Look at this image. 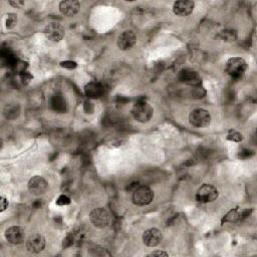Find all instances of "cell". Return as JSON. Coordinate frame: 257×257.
<instances>
[{"label": "cell", "instance_id": "obj_1", "mask_svg": "<svg viewBox=\"0 0 257 257\" xmlns=\"http://www.w3.org/2000/svg\"><path fill=\"white\" fill-rule=\"evenodd\" d=\"M154 114V110L152 106L145 100L138 101L132 108V116L139 123L145 124L148 123Z\"/></svg>", "mask_w": 257, "mask_h": 257}, {"label": "cell", "instance_id": "obj_2", "mask_svg": "<svg viewBox=\"0 0 257 257\" xmlns=\"http://www.w3.org/2000/svg\"><path fill=\"white\" fill-rule=\"evenodd\" d=\"M189 123L194 128H207L211 123V115L205 109H195L189 114Z\"/></svg>", "mask_w": 257, "mask_h": 257}, {"label": "cell", "instance_id": "obj_3", "mask_svg": "<svg viewBox=\"0 0 257 257\" xmlns=\"http://www.w3.org/2000/svg\"><path fill=\"white\" fill-rule=\"evenodd\" d=\"M90 220L93 226L98 228H107L111 222V216L106 208H94L90 214Z\"/></svg>", "mask_w": 257, "mask_h": 257}, {"label": "cell", "instance_id": "obj_4", "mask_svg": "<svg viewBox=\"0 0 257 257\" xmlns=\"http://www.w3.org/2000/svg\"><path fill=\"white\" fill-rule=\"evenodd\" d=\"M246 69L247 63L242 57H231L225 64V72L233 78H238L243 75Z\"/></svg>", "mask_w": 257, "mask_h": 257}, {"label": "cell", "instance_id": "obj_5", "mask_svg": "<svg viewBox=\"0 0 257 257\" xmlns=\"http://www.w3.org/2000/svg\"><path fill=\"white\" fill-rule=\"evenodd\" d=\"M133 202L137 206H146L152 203L154 199V192L147 186H140L134 190Z\"/></svg>", "mask_w": 257, "mask_h": 257}, {"label": "cell", "instance_id": "obj_6", "mask_svg": "<svg viewBox=\"0 0 257 257\" xmlns=\"http://www.w3.org/2000/svg\"><path fill=\"white\" fill-rule=\"evenodd\" d=\"M219 192L217 188L211 184L202 185L196 193V201L199 203H210L218 198Z\"/></svg>", "mask_w": 257, "mask_h": 257}, {"label": "cell", "instance_id": "obj_7", "mask_svg": "<svg viewBox=\"0 0 257 257\" xmlns=\"http://www.w3.org/2000/svg\"><path fill=\"white\" fill-rule=\"evenodd\" d=\"M27 188L32 195L41 196L48 189V183L42 176H34L28 181Z\"/></svg>", "mask_w": 257, "mask_h": 257}, {"label": "cell", "instance_id": "obj_8", "mask_svg": "<svg viewBox=\"0 0 257 257\" xmlns=\"http://www.w3.org/2000/svg\"><path fill=\"white\" fill-rule=\"evenodd\" d=\"M45 37L53 42H59L66 35L64 27L57 22H52L47 24L44 29Z\"/></svg>", "mask_w": 257, "mask_h": 257}, {"label": "cell", "instance_id": "obj_9", "mask_svg": "<svg viewBox=\"0 0 257 257\" xmlns=\"http://www.w3.org/2000/svg\"><path fill=\"white\" fill-rule=\"evenodd\" d=\"M162 238H163L162 232L157 228H150L146 230L143 233L142 236L143 243L148 247L158 246L161 243V241H162Z\"/></svg>", "mask_w": 257, "mask_h": 257}, {"label": "cell", "instance_id": "obj_10", "mask_svg": "<svg viewBox=\"0 0 257 257\" xmlns=\"http://www.w3.org/2000/svg\"><path fill=\"white\" fill-rule=\"evenodd\" d=\"M5 238L12 245L21 244L25 238V231L20 226H11L6 229Z\"/></svg>", "mask_w": 257, "mask_h": 257}, {"label": "cell", "instance_id": "obj_11", "mask_svg": "<svg viewBox=\"0 0 257 257\" xmlns=\"http://www.w3.org/2000/svg\"><path fill=\"white\" fill-rule=\"evenodd\" d=\"M137 37L135 32L132 30H126L118 37V47L121 51H128L136 44Z\"/></svg>", "mask_w": 257, "mask_h": 257}, {"label": "cell", "instance_id": "obj_12", "mask_svg": "<svg viewBox=\"0 0 257 257\" xmlns=\"http://www.w3.org/2000/svg\"><path fill=\"white\" fill-rule=\"evenodd\" d=\"M45 248V238L39 234L31 235L26 241V249L31 253H40Z\"/></svg>", "mask_w": 257, "mask_h": 257}, {"label": "cell", "instance_id": "obj_13", "mask_svg": "<svg viewBox=\"0 0 257 257\" xmlns=\"http://www.w3.org/2000/svg\"><path fill=\"white\" fill-rule=\"evenodd\" d=\"M178 77L180 79V82L185 83V84L192 86V87L201 86V83H202V79H201L200 75L198 74V73H196L195 71L189 70V69L182 70L179 73Z\"/></svg>", "mask_w": 257, "mask_h": 257}, {"label": "cell", "instance_id": "obj_14", "mask_svg": "<svg viewBox=\"0 0 257 257\" xmlns=\"http://www.w3.org/2000/svg\"><path fill=\"white\" fill-rule=\"evenodd\" d=\"M195 3L190 0H181V1H176L173 4V12L180 18L190 15L194 10Z\"/></svg>", "mask_w": 257, "mask_h": 257}, {"label": "cell", "instance_id": "obj_15", "mask_svg": "<svg viewBox=\"0 0 257 257\" xmlns=\"http://www.w3.org/2000/svg\"><path fill=\"white\" fill-rule=\"evenodd\" d=\"M80 8V4L76 0H63L59 3V11L67 18H73Z\"/></svg>", "mask_w": 257, "mask_h": 257}, {"label": "cell", "instance_id": "obj_16", "mask_svg": "<svg viewBox=\"0 0 257 257\" xmlns=\"http://www.w3.org/2000/svg\"><path fill=\"white\" fill-rule=\"evenodd\" d=\"M85 92L91 99H100L106 93V87L101 83L92 82L86 86Z\"/></svg>", "mask_w": 257, "mask_h": 257}, {"label": "cell", "instance_id": "obj_17", "mask_svg": "<svg viewBox=\"0 0 257 257\" xmlns=\"http://www.w3.org/2000/svg\"><path fill=\"white\" fill-rule=\"evenodd\" d=\"M52 108L54 110H55L56 112H66L67 111V101L66 98L62 94H55L52 99Z\"/></svg>", "mask_w": 257, "mask_h": 257}, {"label": "cell", "instance_id": "obj_18", "mask_svg": "<svg viewBox=\"0 0 257 257\" xmlns=\"http://www.w3.org/2000/svg\"><path fill=\"white\" fill-rule=\"evenodd\" d=\"M221 38L227 42L235 41L237 38V32L232 29H226L221 32Z\"/></svg>", "mask_w": 257, "mask_h": 257}, {"label": "cell", "instance_id": "obj_19", "mask_svg": "<svg viewBox=\"0 0 257 257\" xmlns=\"http://www.w3.org/2000/svg\"><path fill=\"white\" fill-rule=\"evenodd\" d=\"M16 23H18V15L15 13H8L6 14L5 18V27L7 29H12L16 26Z\"/></svg>", "mask_w": 257, "mask_h": 257}, {"label": "cell", "instance_id": "obj_20", "mask_svg": "<svg viewBox=\"0 0 257 257\" xmlns=\"http://www.w3.org/2000/svg\"><path fill=\"white\" fill-rule=\"evenodd\" d=\"M241 219V213H239L236 209H232V210L224 217L223 222H235Z\"/></svg>", "mask_w": 257, "mask_h": 257}, {"label": "cell", "instance_id": "obj_21", "mask_svg": "<svg viewBox=\"0 0 257 257\" xmlns=\"http://www.w3.org/2000/svg\"><path fill=\"white\" fill-rule=\"evenodd\" d=\"M16 112H18V110H16V107L9 105V106H6L4 109V116L6 119H12L11 115H13V118H16L18 115V114H16Z\"/></svg>", "mask_w": 257, "mask_h": 257}, {"label": "cell", "instance_id": "obj_22", "mask_svg": "<svg viewBox=\"0 0 257 257\" xmlns=\"http://www.w3.org/2000/svg\"><path fill=\"white\" fill-rule=\"evenodd\" d=\"M227 140L232 141V142H241L243 140V136L241 135L239 132L236 131H230L227 135Z\"/></svg>", "mask_w": 257, "mask_h": 257}, {"label": "cell", "instance_id": "obj_23", "mask_svg": "<svg viewBox=\"0 0 257 257\" xmlns=\"http://www.w3.org/2000/svg\"><path fill=\"white\" fill-rule=\"evenodd\" d=\"M56 204L59 206H64V205H69L71 204V198L67 195H60L57 200H56Z\"/></svg>", "mask_w": 257, "mask_h": 257}, {"label": "cell", "instance_id": "obj_24", "mask_svg": "<svg viewBox=\"0 0 257 257\" xmlns=\"http://www.w3.org/2000/svg\"><path fill=\"white\" fill-rule=\"evenodd\" d=\"M253 155H254V153H253L251 150L244 149V150H242V151H241V152L239 153L238 158H239V159H242V160H246V159L251 158Z\"/></svg>", "mask_w": 257, "mask_h": 257}, {"label": "cell", "instance_id": "obj_25", "mask_svg": "<svg viewBox=\"0 0 257 257\" xmlns=\"http://www.w3.org/2000/svg\"><path fill=\"white\" fill-rule=\"evenodd\" d=\"M60 66L64 69H70V70H73V69H75L76 68V62L74 61H72V60H67V61H62L60 62Z\"/></svg>", "mask_w": 257, "mask_h": 257}, {"label": "cell", "instance_id": "obj_26", "mask_svg": "<svg viewBox=\"0 0 257 257\" xmlns=\"http://www.w3.org/2000/svg\"><path fill=\"white\" fill-rule=\"evenodd\" d=\"M0 203H1V212H4L6 209L8 208L9 202L4 196H1V198H0Z\"/></svg>", "mask_w": 257, "mask_h": 257}, {"label": "cell", "instance_id": "obj_27", "mask_svg": "<svg viewBox=\"0 0 257 257\" xmlns=\"http://www.w3.org/2000/svg\"><path fill=\"white\" fill-rule=\"evenodd\" d=\"M148 256H169V253H167L166 251H163V250H156V251H153L151 252L150 254H148Z\"/></svg>", "mask_w": 257, "mask_h": 257}, {"label": "cell", "instance_id": "obj_28", "mask_svg": "<svg viewBox=\"0 0 257 257\" xmlns=\"http://www.w3.org/2000/svg\"><path fill=\"white\" fill-rule=\"evenodd\" d=\"M9 4L15 8H22L25 5V2L21 0H16V1H9Z\"/></svg>", "mask_w": 257, "mask_h": 257}]
</instances>
